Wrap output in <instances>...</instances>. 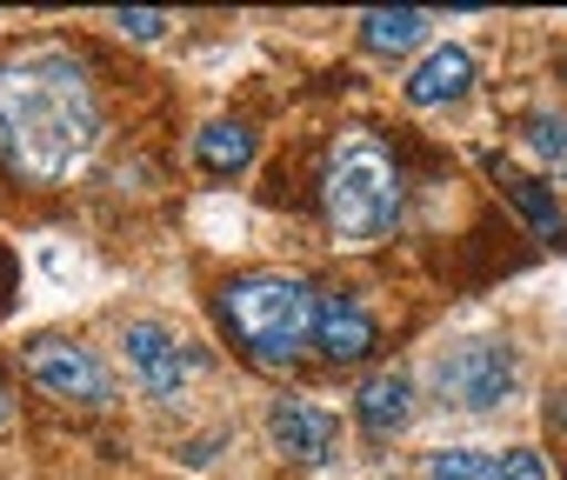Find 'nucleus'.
<instances>
[{"instance_id": "nucleus-7", "label": "nucleus", "mask_w": 567, "mask_h": 480, "mask_svg": "<svg viewBox=\"0 0 567 480\" xmlns=\"http://www.w3.org/2000/svg\"><path fill=\"white\" fill-rule=\"evenodd\" d=\"M267 434H274L280 453L301 460V467H328V460H334V440H341L334 414L315 407V400H301V394H288V400L267 407Z\"/></svg>"}, {"instance_id": "nucleus-2", "label": "nucleus", "mask_w": 567, "mask_h": 480, "mask_svg": "<svg viewBox=\"0 0 567 480\" xmlns=\"http://www.w3.org/2000/svg\"><path fill=\"white\" fill-rule=\"evenodd\" d=\"M315 314L321 294L301 274H234L220 288V327L260 367H295L301 347H315Z\"/></svg>"}, {"instance_id": "nucleus-15", "label": "nucleus", "mask_w": 567, "mask_h": 480, "mask_svg": "<svg viewBox=\"0 0 567 480\" xmlns=\"http://www.w3.org/2000/svg\"><path fill=\"white\" fill-rule=\"evenodd\" d=\"M421 480H487V453L481 447H441L421 460Z\"/></svg>"}, {"instance_id": "nucleus-12", "label": "nucleus", "mask_w": 567, "mask_h": 480, "mask_svg": "<svg viewBox=\"0 0 567 480\" xmlns=\"http://www.w3.org/2000/svg\"><path fill=\"white\" fill-rule=\"evenodd\" d=\"M427 14L421 8H374V14H361V41L374 48V54H408V48H421L427 41Z\"/></svg>"}, {"instance_id": "nucleus-1", "label": "nucleus", "mask_w": 567, "mask_h": 480, "mask_svg": "<svg viewBox=\"0 0 567 480\" xmlns=\"http://www.w3.org/2000/svg\"><path fill=\"white\" fill-rule=\"evenodd\" d=\"M101 147V87L68 41H21L0 54V160L28 187L74 180Z\"/></svg>"}, {"instance_id": "nucleus-4", "label": "nucleus", "mask_w": 567, "mask_h": 480, "mask_svg": "<svg viewBox=\"0 0 567 480\" xmlns=\"http://www.w3.org/2000/svg\"><path fill=\"white\" fill-rule=\"evenodd\" d=\"M520 367H514V347L507 341H454L434 354V387L447 407H467V414H487L514 394Z\"/></svg>"}, {"instance_id": "nucleus-6", "label": "nucleus", "mask_w": 567, "mask_h": 480, "mask_svg": "<svg viewBox=\"0 0 567 480\" xmlns=\"http://www.w3.org/2000/svg\"><path fill=\"white\" fill-rule=\"evenodd\" d=\"M121 347H127V374L141 380L147 400H181L194 361L181 354V341H174L161 321H127V341H121Z\"/></svg>"}, {"instance_id": "nucleus-9", "label": "nucleus", "mask_w": 567, "mask_h": 480, "mask_svg": "<svg viewBox=\"0 0 567 480\" xmlns=\"http://www.w3.org/2000/svg\"><path fill=\"white\" fill-rule=\"evenodd\" d=\"M481 167L501 180V194L520 207V220L547 240V248H567V213H560V200H554V187H540L534 174H520L514 160H501V154H481Z\"/></svg>"}, {"instance_id": "nucleus-3", "label": "nucleus", "mask_w": 567, "mask_h": 480, "mask_svg": "<svg viewBox=\"0 0 567 480\" xmlns=\"http://www.w3.org/2000/svg\"><path fill=\"white\" fill-rule=\"evenodd\" d=\"M321 207H328V227L348 240V248H374V240L401 220V167H394L381 134L348 127L334 140L328 174H321Z\"/></svg>"}, {"instance_id": "nucleus-5", "label": "nucleus", "mask_w": 567, "mask_h": 480, "mask_svg": "<svg viewBox=\"0 0 567 480\" xmlns=\"http://www.w3.org/2000/svg\"><path fill=\"white\" fill-rule=\"evenodd\" d=\"M21 367H28V380H34L41 394H54V400H74V407H107V400H114V374H107L101 354L81 347V341L41 334V341H28Z\"/></svg>"}, {"instance_id": "nucleus-13", "label": "nucleus", "mask_w": 567, "mask_h": 480, "mask_svg": "<svg viewBox=\"0 0 567 480\" xmlns=\"http://www.w3.org/2000/svg\"><path fill=\"white\" fill-rule=\"evenodd\" d=\"M194 160H200L207 174H240V167L254 160V127H240V121H207V127L194 134Z\"/></svg>"}, {"instance_id": "nucleus-8", "label": "nucleus", "mask_w": 567, "mask_h": 480, "mask_svg": "<svg viewBox=\"0 0 567 480\" xmlns=\"http://www.w3.org/2000/svg\"><path fill=\"white\" fill-rule=\"evenodd\" d=\"M315 347H321L334 367H354V361H368V354L381 347V327H374V314H368L361 301L328 294L321 314H315Z\"/></svg>"}, {"instance_id": "nucleus-10", "label": "nucleus", "mask_w": 567, "mask_h": 480, "mask_svg": "<svg viewBox=\"0 0 567 480\" xmlns=\"http://www.w3.org/2000/svg\"><path fill=\"white\" fill-rule=\"evenodd\" d=\"M474 87V61L467 48H434L414 74H408V107H447Z\"/></svg>"}, {"instance_id": "nucleus-14", "label": "nucleus", "mask_w": 567, "mask_h": 480, "mask_svg": "<svg viewBox=\"0 0 567 480\" xmlns=\"http://www.w3.org/2000/svg\"><path fill=\"white\" fill-rule=\"evenodd\" d=\"M520 134H527V154H534L540 167L567 174V121H560V114H527Z\"/></svg>"}, {"instance_id": "nucleus-17", "label": "nucleus", "mask_w": 567, "mask_h": 480, "mask_svg": "<svg viewBox=\"0 0 567 480\" xmlns=\"http://www.w3.org/2000/svg\"><path fill=\"white\" fill-rule=\"evenodd\" d=\"M114 28H121V34H134V41H161V34H167V14H147V8H121V14H114Z\"/></svg>"}, {"instance_id": "nucleus-11", "label": "nucleus", "mask_w": 567, "mask_h": 480, "mask_svg": "<svg viewBox=\"0 0 567 480\" xmlns=\"http://www.w3.org/2000/svg\"><path fill=\"white\" fill-rule=\"evenodd\" d=\"M354 414H361V427L374 434V440H388V434H401L408 427V414H414V380L408 374H374L361 394H354Z\"/></svg>"}, {"instance_id": "nucleus-18", "label": "nucleus", "mask_w": 567, "mask_h": 480, "mask_svg": "<svg viewBox=\"0 0 567 480\" xmlns=\"http://www.w3.org/2000/svg\"><path fill=\"white\" fill-rule=\"evenodd\" d=\"M0 420H8V394H0Z\"/></svg>"}, {"instance_id": "nucleus-16", "label": "nucleus", "mask_w": 567, "mask_h": 480, "mask_svg": "<svg viewBox=\"0 0 567 480\" xmlns=\"http://www.w3.org/2000/svg\"><path fill=\"white\" fill-rule=\"evenodd\" d=\"M487 480H547V467H540L534 447H514V453H501V460L487 467Z\"/></svg>"}]
</instances>
